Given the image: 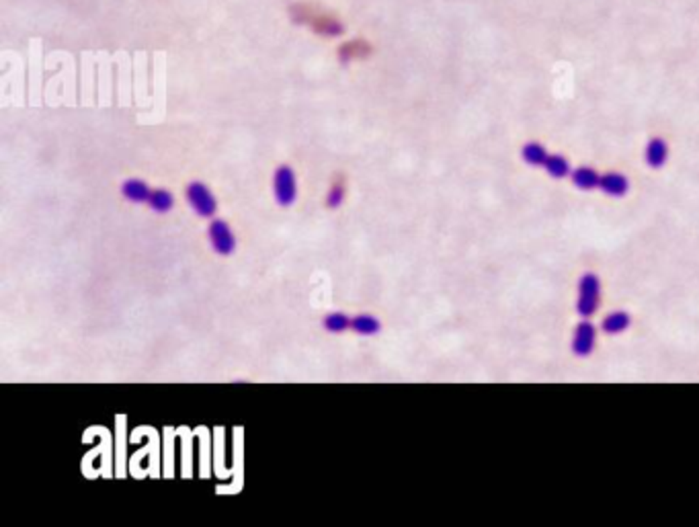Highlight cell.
<instances>
[{
	"instance_id": "14",
	"label": "cell",
	"mask_w": 699,
	"mask_h": 527,
	"mask_svg": "<svg viewBox=\"0 0 699 527\" xmlns=\"http://www.w3.org/2000/svg\"><path fill=\"white\" fill-rule=\"evenodd\" d=\"M547 150L545 146H542L540 142H527L523 148H521V158L525 165L529 167H544L545 161H547Z\"/></svg>"
},
{
	"instance_id": "7",
	"label": "cell",
	"mask_w": 699,
	"mask_h": 527,
	"mask_svg": "<svg viewBox=\"0 0 699 527\" xmlns=\"http://www.w3.org/2000/svg\"><path fill=\"white\" fill-rule=\"evenodd\" d=\"M644 161L650 169H662L669 161V146L662 138H652L646 144L644 150Z\"/></svg>"
},
{
	"instance_id": "9",
	"label": "cell",
	"mask_w": 699,
	"mask_h": 527,
	"mask_svg": "<svg viewBox=\"0 0 699 527\" xmlns=\"http://www.w3.org/2000/svg\"><path fill=\"white\" fill-rule=\"evenodd\" d=\"M351 331L359 337H376L382 331V322L374 314L361 312L351 318Z\"/></svg>"
},
{
	"instance_id": "11",
	"label": "cell",
	"mask_w": 699,
	"mask_h": 527,
	"mask_svg": "<svg viewBox=\"0 0 699 527\" xmlns=\"http://www.w3.org/2000/svg\"><path fill=\"white\" fill-rule=\"evenodd\" d=\"M599 178H601V175H599L595 169H591V167H578V169H574L572 175H570L572 185H574L576 189H580V191H593V189H599Z\"/></svg>"
},
{
	"instance_id": "1",
	"label": "cell",
	"mask_w": 699,
	"mask_h": 527,
	"mask_svg": "<svg viewBox=\"0 0 699 527\" xmlns=\"http://www.w3.org/2000/svg\"><path fill=\"white\" fill-rule=\"evenodd\" d=\"M601 306V279L595 273H582L578 279L576 296V314L580 318H591Z\"/></svg>"
},
{
	"instance_id": "8",
	"label": "cell",
	"mask_w": 699,
	"mask_h": 527,
	"mask_svg": "<svg viewBox=\"0 0 699 527\" xmlns=\"http://www.w3.org/2000/svg\"><path fill=\"white\" fill-rule=\"evenodd\" d=\"M599 189L609 197H623L629 191V178L622 173H605L599 178Z\"/></svg>"
},
{
	"instance_id": "3",
	"label": "cell",
	"mask_w": 699,
	"mask_h": 527,
	"mask_svg": "<svg viewBox=\"0 0 699 527\" xmlns=\"http://www.w3.org/2000/svg\"><path fill=\"white\" fill-rule=\"evenodd\" d=\"M185 199H187L189 207L201 218H214L216 211H218V201H216L214 193L201 180H191L185 187Z\"/></svg>"
},
{
	"instance_id": "5",
	"label": "cell",
	"mask_w": 699,
	"mask_h": 527,
	"mask_svg": "<svg viewBox=\"0 0 699 527\" xmlns=\"http://www.w3.org/2000/svg\"><path fill=\"white\" fill-rule=\"evenodd\" d=\"M595 345H597V327L589 320H582L580 324H576L572 343H570L572 353L582 359L595 351Z\"/></svg>"
},
{
	"instance_id": "12",
	"label": "cell",
	"mask_w": 699,
	"mask_h": 527,
	"mask_svg": "<svg viewBox=\"0 0 699 527\" xmlns=\"http://www.w3.org/2000/svg\"><path fill=\"white\" fill-rule=\"evenodd\" d=\"M351 318L347 312H330L324 316L322 320V329L326 333H332V335H341L345 331H351Z\"/></svg>"
},
{
	"instance_id": "15",
	"label": "cell",
	"mask_w": 699,
	"mask_h": 527,
	"mask_svg": "<svg viewBox=\"0 0 699 527\" xmlns=\"http://www.w3.org/2000/svg\"><path fill=\"white\" fill-rule=\"evenodd\" d=\"M544 169L547 175L551 176V178H558V180L572 175L570 163H568V158H564L562 154H549L547 161H545Z\"/></svg>"
},
{
	"instance_id": "2",
	"label": "cell",
	"mask_w": 699,
	"mask_h": 527,
	"mask_svg": "<svg viewBox=\"0 0 699 527\" xmlns=\"http://www.w3.org/2000/svg\"><path fill=\"white\" fill-rule=\"evenodd\" d=\"M273 197L279 207H292L298 199V176L290 165H279L273 173Z\"/></svg>"
},
{
	"instance_id": "6",
	"label": "cell",
	"mask_w": 699,
	"mask_h": 527,
	"mask_svg": "<svg viewBox=\"0 0 699 527\" xmlns=\"http://www.w3.org/2000/svg\"><path fill=\"white\" fill-rule=\"evenodd\" d=\"M119 193L130 203H148V197H150L152 189L142 178H125L121 183V187H119Z\"/></svg>"
},
{
	"instance_id": "16",
	"label": "cell",
	"mask_w": 699,
	"mask_h": 527,
	"mask_svg": "<svg viewBox=\"0 0 699 527\" xmlns=\"http://www.w3.org/2000/svg\"><path fill=\"white\" fill-rule=\"evenodd\" d=\"M345 195H347L345 185H343L341 180L334 183V185L328 189V193H326V207H328V209H338V207L345 203Z\"/></svg>"
},
{
	"instance_id": "13",
	"label": "cell",
	"mask_w": 699,
	"mask_h": 527,
	"mask_svg": "<svg viewBox=\"0 0 699 527\" xmlns=\"http://www.w3.org/2000/svg\"><path fill=\"white\" fill-rule=\"evenodd\" d=\"M148 207L154 214H168L174 207V195L168 189H152L148 197Z\"/></svg>"
},
{
	"instance_id": "4",
	"label": "cell",
	"mask_w": 699,
	"mask_h": 527,
	"mask_svg": "<svg viewBox=\"0 0 699 527\" xmlns=\"http://www.w3.org/2000/svg\"><path fill=\"white\" fill-rule=\"evenodd\" d=\"M207 238L216 255L220 257H230L236 251V236L232 228L226 220H212L207 228Z\"/></svg>"
},
{
	"instance_id": "10",
	"label": "cell",
	"mask_w": 699,
	"mask_h": 527,
	"mask_svg": "<svg viewBox=\"0 0 699 527\" xmlns=\"http://www.w3.org/2000/svg\"><path fill=\"white\" fill-rule=\"evenodd\" d=\"M631 327V316L625 310H614L601 320V331L605 335H622Z\"/></svg>"
}]
</instances>
